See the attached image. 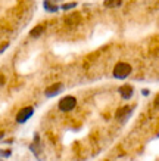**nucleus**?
<instances>
[{
    "instance_id": "1",
    "label": "nucleus",
    "mask_w": 159,
    "mask_h": 161,
    "mask_svg": "<svg viewBox=\"0 0 159 161\" xmlns=\"http://www.w3.org/2000/svg\"><path fill=\"white\" fill-rule=\"evenodd\" d=\"M131 73H133V67H131V64L125 62V61L116 62L114 69H112V75L118 80H125Z\"/></svg>"
},
{
    "instance_id": "2",
    "label": "nucleus",
    "mask_w": 159,
    "mask_h": 161,
    "mask_svg": "<svg viewBox=\"0 0 159 161\" xmlns=\"http://www.w3.org/2000/svg\"><path fill=\"white\" fill-rule=\"evenodd\" d=\"M77 107V98L75 96H63L62 99H59L58 102V109L61 112H71L74 108Z\"/></svg>"
},
{
    "instance_id": "3",
    "label": "nucleus",
    "mask_w": 159,
    "mask_h": 161,
    "mask_svg": "<svg viewBox=\"0 0 159 161\" xmlns=\"http://www.w3.org/2000/svg\"><path fill=\"white\" fill-rule=\"evenodd\" d=\"M34 107H24L21 108L19 111H18V114H16V117H15V120H16V123L18 124H25V123L28 121L29 118L34 115Z\"/></svg>"
},
{
    "instance_id": "4",
    "label": "nucleus",
    "mask_w": 159,
    "mask_h": 161,
    "mask_svg": "<svg viewBox=\"0 0 159 161\" xmlns=\"http://www.w3.org/2000/svg\"><path fill=\"white\" fill-rule=\"evenodd\" d=\"M133 109L134 107H130V105H125V107H121L118 111L115 112V118L119 120V121H125L130 118V115L133 114Z\"/></svg>"
},
{
    "instance_id": "5",
    "label": "nucleus",
    "mask_w": 159,
    "mask_h": 161,
    "mask_svg": "<svg viewBox=\"0 0 159 161\" xmlns=\"http://www.w3.org/2000/svg\"><path fill=\"white\" fill-rule=\"evenodd\" d=\"M63 90V83H55V84H50L49 87H46L44 90V96L46 98H55L56 95Z\"/></svg>"
},
{
    "instance_id": "6",
    "label": "nucleus",
    "mask_w": 159,
    "mask_h": 161,
    "mask_svg": "<svg viewBox=\"0 0 159 161\" xmlns=\"http://www.w3.org/2000/svg\"><path fill=\"white\" fill-rule=\"evenodd\" d=\"M118 93L121 95V98L128 101V99L133 98V95H134V87L131 86V84H122L119 89H118Z\"/></svg>"
},
{
    "instance_id": "7",
    "label": "nucleus",
    "mask_w": 159,
    "mask_h": 161,
    "mask_svg": "<svg viewBox=\"0 0 159 161\" xmlns=\"http://www.w3.org/2000/svg\"><path fill=\"white\" fill-rule=\"evenodd\" d=\"M29 149H31L34 155L40 160V149H41V147H40V136H39V135H35V136H34V142H31Z\"/></svg>"
},
{
    "instance_id": "8",
    "label": "nucleus",
    "mask_w": 159,
    "mask_h": 161,
    "mask_svg": "<svg viewBox=\"0 0 159 161\" xmlns=\"http://www.w3.org/2000/svg\"><path fill=\"white\" fill-rule=\"evenodd\" d=\"M44 31H46V25H43V24L35 25V27L29 31V37H33V39H39V37L43 34Z\"/></svg>"
},
{
    "instance_id": "9",
    "label": "nucleus",
    "mask_w": 159,
    "mask_h": 161,
    "mask_svg": "<svg viewBox=\"0 0 159 161\" xmlns=\"http://www.w3.org/2000/svg\"><path fill=\"white\" fill-rule=\"evenodd\" d=\"M43 8L46 12H50V14H56L59 10V6L56 3H53L52 0H44L43 2Z\"/></svg>"
},
{
    "instance_id": "10",
    "label": "nucleus",
    "mask_w": 159,
    "mask_h": 161,
    "mask_svg": "<svg viewBox=\"0 0 159 161\" xmlns=\"http://www.w3.org/2000/svg\"><path fill=\"white\" fill-rule=\"evenodd\" d=\"M103 5H105V8H108V9H115V8H119V6L122 5V0H105Z\"/></svg>"
},
{
    "instance_id": "11",
    "label": "nucleus",
    "mask_w": 159,
    "mask_h": 161,
    "mask_svg": "<svg viewBox=\"0 0 159 161\" xmlns=\"http://www.w3.org/2000/svg\"><path fill=\"white\" fill-rule=\"evenodd\" d=\"M74 8H77V2H71V3H63L61 6V9L62 10H69V9H74Z\"/></svg>"
},
{
    "instance_id": "12",
    "label": "nucleus",
    "mask_w": 159,
    "mask_h": 161,
    "mask_svg": "<svg viewBox=\"0 0 159 161\" xmlns=\"http://www.w3.org/2000/svg\"><path fill=\"white\" fill-rule=\"evenodd\" d=\"M12 155V149H2L0 148V158H9Z\"/></svg>"
},
{
    "instance_id": "13",
    "label": "nucleus",
    "mask_w": 159,
    "mask_h": 161,
    "mask_svg": "<svg viewBox=\"0 0 159 161\" xmlns=\"http://www.w3.org/2000/svg\"><path fill=\"white\" fill-rule=\"evenodd\" d=\"M5 84H6V78H5V75H3V74L0 73V87H3Z\"/></svg>"
},
{
    "instance_id": "14",
    "label": "nucleus",
    "mask_w": 159,
    "mask_h": 161,
    "mask_svg": "<svg viewBox=\"0 0 159 161\" xmlns=\"http://www.w3.org/2000/svg\"><path fill=\"white\" fill-rule=\"evenodd\" d=\"M153 105H155V107H156V108H159V93H158V95H156V96H155Z\"/></svg>"
},
{
    "instance_id": "15",
    "label": "nucleus",
    "mask_w": 159,
    "mask_h": 161,
    "mask_svg": "<svg viewBox=\"0 0 159 161\" xmlns=\"http://www.w3.org/2000/svg\"><path fill=\"white\" fill-rule=\"evenodd\" d=\"M141 93H143L145 96H147V95H149V90H147V89H143V90H141Z\"/></svg>"
},
{
    "instance_id": "16",
    "label": "nucleus",
    "mask_w": 159,
    "mask_h": 161,
    "mask_svg": "<svg viewBox=\"0 0 159 161\" xmlns=\"http://www.w3.org/2000/svg\"><path fill=\"white\" fill-rule=\"evenodd\" d=\"M3 137H5V132H2V130H0V141H2Z\"/></svg>"
}]
</instances>
